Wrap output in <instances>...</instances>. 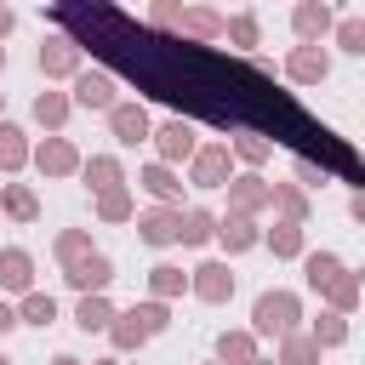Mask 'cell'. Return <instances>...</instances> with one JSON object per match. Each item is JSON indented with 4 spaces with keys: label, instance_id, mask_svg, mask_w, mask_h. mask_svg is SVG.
<instances>
[{
    "label": "cell",
    "instance_id": "obj_1",
    "mask_svg": "<svg viewBox=\"0 0 365 365\" xmlns=\"http://www.w3.org/2000/svg\"><path fill=\"white\" fill-rule=\"evenodd\" d=\"M46 17H51L57 29H68L63 40H74V51L97 46V51H103L120 74H131L148 97L182 108L177 120L205 114L211 125H234V131H251V137H262V143L274 137V143H285L297 160L319 165L325 177L354 182V194H359V182H365L359 154H354L331 125H319L291 91H279L274 74H262L257 63H234V57H222V51H211V46L165 40V34H154V29H137L131 11H120V6H51Z\"/></svg>",
    "mask_w": 365,
    "mask_h": 365
},
{
    "label": "cell",
    "instance_id": "obj_2",
    "mask_svg": "<svg viewBox=\"0 0 365 365\" xmlns=\"http://www.w3.org/2000/svg\"><path fill=\"white\" fill-rule=\"evenodd\" d=\"M302 319V302L291 291H262L251 308V336H291Z\"/></svg>",
    "mask_w": 365,
    "mask_h": 365
},
{
    "label": "cell",
    "instance_id": "obj_3",
    "mask_svg": "<svg viewBox=\"0 0 365 365\" xmlns=\"http://www.w3.org/2000/svg\"><path fill=\"white\" fill-rule=\"evenodd\" d=\"M188 177H194V188H228V177H234V154H228V143H194V154H188Z\"/></svg>",
    "mask_w": 365,
    "mask_h": 365
},
{
    "label": "cell",
    "instance_id": "obj_4",
    "mask_svg": "<svg viewBox=\"0 0 365 365\" xmlns=\"http://www.w3.org/2000/svg\"><path fill=\"white\" fill-rule=\"evenodd\" d=\"M274 205V182H262V177H228V217H257V211H268Z\"/></svg>",
    "mask_w": 365,
    "mask_h": 365
},
{
    "label": "cell",
    "instance_id": "obj_5",
    "mask_svg": "<svg viewBox=\"0 0 365 365\" xmlns=\"http://www.w3.org/2000/svg\"><path fill=\"white\" fill-rule=\"evenodd\" d=\"M29 160H34L46 177H74V171H80V148H74L68 137H46L40 148H29Z\"/></svg>",
    "mask_w": 365,
    "mask_h": 365
},
{
    "label": "cell",
    "instance_id": "obj_6",
    "mask_svg": "<svg viewBox=\"0 0 365 365\" xmlns=\"http://www.w3.org/2000/svg\"><path fill=\"white\" fill-rule=\"evenodd\" d=\"M325 74H331L325 46H297V51L285 57V80H291V86H319Z\"/></svg>",
    "mask_w": 365,
    "mask_h": 365
},
{
    "label": "cell",
    "instance_id": "obj_7",
    "mask_svg": "<svg viewBox=\"0 0 365 365\" xmlns=\"http://www.w3.org/2000/svg\"><path fill=\"white\" fill-rule=\"evenodd\" d=\"M63 279H68V285H74L80 297H103V285L114 279V262H108L103 251H91V257H80V262H74V268H68Z\"/></svg>",
    "mask_w": 365,
    "mask_h": 365
},
{
    "label": "cell",
    "instance_id": "obj_8",
    "mask_svg": "<svg viewBox=\"0 0 365 365\" xmlns=\"http://www.w3.org/2000/svg\"><path fill=\"white\" fill-rule=\"evenodd\" d=\"M188 291H194L200 302H228V297H234V274H228V262H200V268L188 274Z\"/></svg>",
    "mask_w": 365,
    "mask_h": 365
},
{
    "label": "cell",
    "instance_id": "obj_9",
    "mask_svg": "<svg viewBox=\"0 0 365 365\" xmlns=\"http://www.w3.org/2000/svg\"><path fill=\"white\" fill-rule=\"evenodd\" d=\"M108 131H114V143H125V148L148 143V114H143V103H114V108H108Z\"/></svg>",
    "mask_w": 365,
    "mask_h": 365
},
{
    "label": "cell",
    "instance_id": "obj_10",
    "mask_svg": "<svg viewBox=\"0 0 365 365\" xmlns=\"http://www.w3.org/2000/svg\"><path fill=\"white\" fill-rule=\"evenodd\" d=\"M154 137V148H160V165H171V160H188L194 154V125L188 120H165L160 131H148Z\"/></svg>",
    "mask_w": 365,
    "mask_h": 365
},
{
    "label": "cell",
    "instance_id": "obj_11",
    "mask_svg": "<svg viewBox=\"0 0 365 365\" xmlns=\"http://www.w3.org/2000/svg\"><path fill=\"white\" fill-rule=\"evenodd\" d=\"M342 268H348V262H342L336 251H302V279H308V291H319V297L336 285Z\"/></svg>",
    "mask_w": 365,
    "mask_h": 365
},
{
    "label": "cell",
    "instance_id": "obj_12",
    "mask_svg": "<svg viewBox=\"0 0 365 365\" xmlns=\"http://www.w3.org/2000/svg\"><path fill=\"white\" fill-rule=\"evenodd\" d=\"M291 29H297V40H302V46L325 40V29H331V6H325V0H302V6L291 11Z\"/></svg>",
    "mask_w": 365,
    "mask_h": 365
},
{
    "label": "cell",
    "instance_id": "obj_13",
    "mask_svg": "<svg viewBox=\"0 0 365 365\" xmlns=\"http://www.w3.org/2000/svg\"><path fill=\"white\" fill-rule=\"evenodd\" d=\"M177 205H154V211H143L137 217V234H143V245H171L177 240Z\"/></svg>",
    "mask_w": 365,
    "mask_h": 365
},
{
    "label": "cell",
    "instance_id": "obj_14",
    "mask_svg": "<svg viewBox=\"0 0 365 365\" xmlns=\"http://www.w3.org/2000/svg\"><path fill=\"white\" fill-rule=\"evenodd\" d=\"M74 103H80V108H114V80H108L103 68L74 74Z\"/></svg>",
    "mask_w": 365,
    "mask_h": 365
},
{
    "label": "cell",
    "instance_id": "obj_15",
    "mask_svg": "<svg viewBox=\"0 0 365 365\" xmlns=\"http://www.w3.org/2000/svg\"><path fill=\"white\" fill-rule=\"evenodd\" d=\"M177 29H182L194 46H200V40H217V34H222V11H211V6H182Z\"/></svg>",
    "mask_w": 365,
    "mask_h": 365
},
{
    "label": "cell",
    "instance_id": "obj_16",
    "mask_svg": "<svg viewBox=\"0 0 365 365\" xmlns=\"http://www.w3.org/2000/svg\"><path fill=\"white\" fill-rule=\"evenodd\" d=\"M40 68H46V80L80 74V51H74V40H46V46H40Z\"/></svg>",
    "mask_w": 365,
    "mask_h": 365
},
{
    "label": "cell",
    "instance_id": "obj_17",
    "mask_svg": "<svg viewBox=\"0 0 365 365\" xmlns=\"http://www.w3.org/2000/svg\"><path fill=\"white\" fill-rule=\"evenodd\" d=\"M0 285L29 297V285H34V257H29V251H17V245H11V251H0Z\"/></svg>",
    "mask_w": 365,
    "mask_h": 365
},
{
    "label": "cell",
    "instance_id": "obj_18",
    "mask_svg": "<svg viewBox=\"0 0 365 365\" xmlns=\"http://www.w3.org/2000/svg\"><path fill=\"white\" fill-rule=\"evenodd\" d=\"M137 182H143V188H148V194H154L160 205L182 200V177H177L171 165H160V160H154V165H143V177H137Z\"/></svg>",
    "mask_w": 365,
    "mask_h": 365
},
{
    "label": "cell",
    "instance_id": "obj_19",
    "mask_svg": "<svg viewBox=\"0 0 365 365\" xmlns=\"http://www.w3.org/2000/svg\"><path fill=\"white\" fill-rule=\"evenodd\" d=\"M217 359L222 365H257V336L251 331H222L217 336Z\"/></svg>",
    "mask_w": 365,
    "mask_h": 365
},
{
    "label": "cell",
    "instance_id": "obj_20",
    "mask_svg": "<svg viewBox=\"0 0 365 365\" xmlns=\"http://www.w3.org/2000/svg\"><path fill=\"white\" fill-rule=\"evenodd\" d=\"M80 171H86V182H91L97 194H108V188H120V182H125L114 154H91V160H80Z\"/></svg>",
    "mask_w": 365,
    "mask_h": 365
},
{
    "label": "cell",
    "instance_id": "obj_21",
    "mask_svg": "<svg viewBox=\"0 0 365 365\" xmlns=\"http://www.w3.org/2000/svg\"><path fill=\"white\" fill-rule=\"evenodd\" d=\"M359 291H365V285H359V274H354V268H342V274H336V285L325 291V302H331V314H342V319H348V314L359 308Z\"/></svg>",
    "mask_w": 365,
    "mask_h": 365
},
{
    "label": "cell",
    "instance_id": "obj_22",
    "mask_svg": "<svg viewBox=\"0 0 365 365\" xmlns=\"http://www.w3.org/2000/svg\"><path fill=\"white\" fill-rule=\"evenodd\" d=\"M217 240H222L228 251H251L262 234H257V222H251V217H222V222H217Z\"/></svg>",
    "mask_w": 365,
    "mask_h": 365
},
{
    "label": "cell",
    "instance_id": "obj_23",
    "mask_svg": "<svg viewBox=\"0 0 365 365\" xmlns=\"http://www.w3.org/2000/svg\"><path fill=\"white\" fill-rule=\"evenodd\" d=\"M108 342H114L120 354H131V348H143V342H148V331H143L137 308H131V314H114V325H108Z\"/></svg>",
    "mask_w": 365,
    "mask_h": 365
},
{
    "label": "cell",
    "instance_id": "obj_24",
    "mask_svg": "<svg viewBox=\"0 0 365 365\" xmlns=\"http://www.w3.org/2000/svg\"><path fill=\"white\" fill-rule=\"evenodd\" d=\"M0 205H6L17 222H34V217H40V200H34V188H23V182H6V188H0Z\"/></svg>",
    "mask_w": 365,
    "mask_h": 365
},
{
    "label": "cell",
    "instance_id": "obj_25",
    "mask_svg": "<svg viewBox=\"0 0 365 365\" xmlns=\"http://www.w3.org/2000/svg\"><path fill=\"white\" fill-rule=\"evenodd\" d=\"M211 234H217V217H211V211H182V217H177V240H182V245H205Z\"/></svg>",
    "mask_w": 365,
    "mask_h": 365
},
{
    "label": "cell",
    "instance_id": "obj_26",
    "mask_svg": "<svg viewBox=\"0 0 365 365\" xmlns=\"http://www.w3.org/2000/svg\"><path fill=\"white\" fill-rule=\"evenodd\" d=\"M148 291H154V302L182 297V291H188V274H182V268H171V262H160V268H148Z\"/></svg>",
    "mask_w": 365,
    "mask_h": 365
},
{
    "label": "cell",
    "instance_id": "obj_27",
    "mask_svg": "<svg viewBox=\"0 0 365 365\" xmlns=\"http://www.w3.org/2000/svg\"><path fill=\"white\" fill-rule=\"evenodd\" d=\"M74 325H80V331H108V325H114V308H108V297H80V308H74Z\"/></svg>",
    "mask_w": 365,
    "mask_h": 365
},
{
    "label": "cell",
    "instance_id": "obj_28",
    "mask_svg": "<svg viewBox=\"0 0 365 365\" xmlns=\"http://www.w3.org/2000/svg\"><path fill=\"white\" fill-rule=\"evenodd\" d=\"M308 342H314V348H342V342H348V319L325 308V314L314 319V331H308Z\"/></svg>",
    "mask_w": 365,
    "mask_h": 365
},
{
    "label": "cell",
    "instance_id": "obj_29",
    "mask_svg": "<svg viewBox=\"0 0 365 365\" xmlns=\"http://www.w3.org/2000/svg\"><path fill=\"white\" fill-rule=\"evenodd\" d=\"M17 165H29V137L0 120V171H17Z\"/></svg>",
    "mask_w": 365,
    "mask_h": 365
},
{
    "label": "cell",
    "instance_id": "obj_30",
    "mask_svg": "<svg viewBox=\"0 0 365 365\" xmlns=\"http://www.w3.org/2000/svg\"><path fill=\"white\" fill-rule=\"evenodd\" d=\"M274 205H279V222H302L308 217V194L297 182H274Z\"/></svg>",
    "mask_w": 365,
    "mask_h": 365
},
{
    "label": "cell",
    "instance_id": "obj_31",
    "mask_svg": "<svg viewBox=\"0 0 365 365\" xmlns=\"http://www.w3.org/2000/svg\"><path fill=\"white\" fill-rule=\"evenodd\" d=\"M262 240H268L274 257H302V222H274Z\"/></svg>",
    "mask_w": 365,
    "mask_h": 365
},
{
    "label": "cell",
    "instance_id": "obj_32",
    "mask_svg": "<svg viewBox=\"0 0 365 365\" xmlns=\"http://www.w3.org/2000/svg\"><path fill=\"white\" fill-rule=\"evenodd\" d=\"M279 365H319V348L308 342V331L279 336Z\"/></svg>",
    "mask_w": 365,
    "mask_h": 365
},
{
    "label": "cell",
    "instance_id": "obj_33",
    "mask_svg": "<svg viewBox=\"0 0 365 365\" xmlns=\"http://www.w3.org/2000/svg\"><path fill=\"white\" fill-rule=\"evenodd\" d=\"M34 120H40L46 131H57V125L68 120V97H63V91H40V97H34Z\"/></svg>",
    "mask_w": 365,
    "mask_h": 365
},
{
    "label": "cell",
    "instance_id": "obj_34",
    "mask_svg": "<svg viewBox=\"0 0 365 365\" xmlns=\"http://www.w3.org/2000/svg\"><path fill=\"white\" fill-rule=\"evenodd\" d=\"M57 257H63V268H74L80 257H91V234L86 228H63L57 234Z\"/></svg>",
    "mask_w": 365,
    "mask_h": 365
},
{
    "label": "cell",
    "instance_id": "obj_35",
    "mask_svg": "<svg viewBox=\"0 0 365 365\" xmlns=\"http://www.w3.org/2000/svg\"><path fill=\"white\" fill-rule=\"evenodd\" d=\"M57 319V302L46 297V291H29L23 297V314H17V325H51Z\"/></svg>",
    "mask_w": 365,
    "mask_h": 365
},
{
    "label": "cell",
    "instance_id": "obj_36",
    "mask_svg": "<svg viewBox=\"0 0 365 365\" xmlns=\"http://www.w3.org/2000/svg\"><path fill=\"white\" fill-rule=\"evenodd\" d=\"M228 154H240L245 165H262V160L274 154V143H262V137H251V131H240V137L228 143Z\"/></svg>",
    "mask_w": 365,
    "mask_h": 365
},
{
    "label": "cell",
    "instance_id": "obj_37",
    "mask_svg": "<svg viewBox=\"0 0 365 365\" xmlns=\"http://www.w3.org/2000/svg\"><path fill=\"white\" fill-rule=\"evenodd\" d=\"M97 217H103V222H125V217H131V194H125V188L97 194Z\"/></svg>",
    "mask_w": 365,
    "mask_h": 365
},
{
    "label": "cell",
    "instance_id": "obj_38",
    "mask_svg": "<svg viewBox=\"0 0 365 365\" xmlns=\"http://www.w3.org/2000/svg\"><path fill=\"white\" fill-rule=\"evenodd\" d=\"M222 34L234 46H257V11H240V17H222Z\"/></svg>",
    "mask_w": 365,
    "mask_h": 365
},
{
    "label": "cell",
    "instance_id": "obj_39",
    "mask_svg": "<svg viewBox=\"0 0 365 365\" xmlns=\"http://www.w3.org/2000/svg\"><path fill=\"white\" fill-rule=\"evenodd\" d=\"M336 46L354 51V57H365V17H342L336 23Z\"/></svg>",
    "mask_w": 365,
    "mask_h": 365
},
{
    "label": "cell",
    "instance_id": "obj_40",
    "mask_svg": "<svg viewBox=\"0 0 365 365\" xmlns=\"http://www.w3.org/2000/svg\"><path fill=\"white\" fill-rule=\"evenodd\" d=\"M177 17H182V0H160V6L148 11V23H154V34H160V29H171Z\"/></svg>",
    "mask_w": 365,
    "mask_h": 365
},
{
    "label": "cell",
    "instance_id": "obj_41",
    "mask_svg": "<svg viewBox=\"0 0 365 365\" xmlns=\"http://www.w3.org/2000/svg\"><path fill=\"white\" fill-rule=\"evenodd\" d=\"M297 182H308V188H319V182H325V171H319V165H308V160H297Z\"/></svg>",
    "mask_w": 365,
    "mask_h": 365
},
{
    "label": "cell",
    "instance_id": "obj_42",
    "mask_svg": "<svg viewBox=\"0 0 365 365\" xmlns=\"http://www.w3.org/2000/svg\"><path fill=\"white\" fill-rule=\"evenodd\" d=\"M11 325H17V308H6V302H0V336H6Z\"/></svg>",
    "mask_w": 365,
    "mask_h": 365
},
{
    "label": "cell",
    "instance_id": "obj_43",
    "mask_svg": "<svg viewBox=\"0 0 365 365\" xmlns=\"http://www.w3.org/2000/svg\"><path fill=\"white\" fill-rule=\"evenodd\" d=\"M11 23H17V11H11V6H0V40L11 34Z\"/></svg>",
    "mask_w": 365,
    "mask_h": 365
},
{
    "label": "cell",
    "instance_id": "obj_44",
    "mask_svg": "<svg viewBox=\"0 0 365 365\" xmlns=\"http://www.w3.org/2000/svg\"><path fill=\"white\" fill-rule=\"evenodd\" d=\"M51 365H80V359H74V354H57V359H51Z\"/></svg>",
    "mask_w": 365,
    "mask_h": 365
},
{
    "label": "cell",
    "instance_id": "obj_45",
    "mask_svg": "<svg viewBox=\"0 0 365 365\" xmlns=\"http://www.w3.org/2000/svg\"><path fill=\"white\" fill-rule=\"evenodd\" d=\"M97 365H120V359H97Z\"/></svg>",
    "mask_w": 365,
    "mask_h": 365
},
{
    "label": "cell",
    "instance_id": "obj_46",
    "mask_svg": "<svg viewBox=\"0 0 365 365\" xmlns=\"http://www.w3.org/2000/svg\"><path fill=\"white\" fill-rule=\"evenodd\" d=\"M0 68H6V46H0Z\"/></svg>",
    "mask_w": 365,
    "mask_h": 365
},
{
    "label": "cell",
    "instance_id": "obj_47",
    "mask_svg": "<svg viewBox=\"0 0 365 365\" xmlns=\"http://www.w3.org/2000/svg\"><path fill=\"white\" fill-rule=\"evenodd\" d=\"M0 365H11V359H6V354H0Z\"/></svg>",
    "mask_w": 365,
    "mask_h": 365
},
{
    "label": "cell",
    "instance_id": "obj_48",
    "mask_svg": "<svg viewBox=\"0 0 365 365\" xmlns=\"http://www.w3.org/2000/svg\"><path fill=\"white\" fill-rule=\"evenodd\" d=\"M257 365H268V359H257Z\"/></svg>",
    "mask_w": 365,
    "mask_h": 365
}]
</instances>
